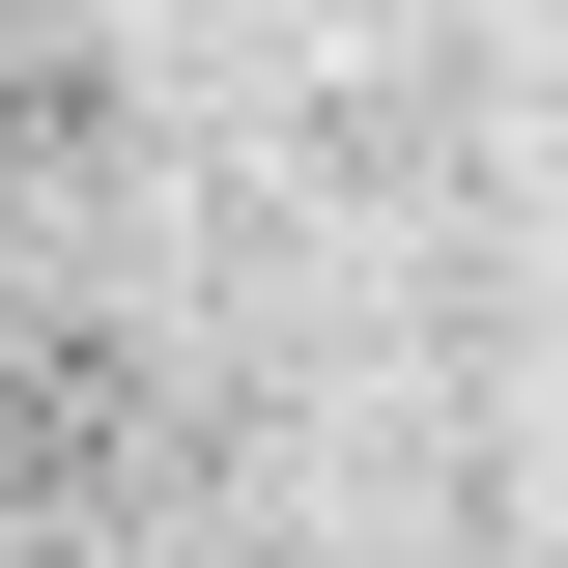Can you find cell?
Segmentation results:
<instances>
[{
  "mask_svg": "<svg viewBox=\"0 0 568 568\" xmlns=\"http://www.w3.org/2000/svg\"><path fill=\"white\" fill-rule=\"evenodd\" d=\"M114 511H142V369L85 342V313H0V568L114 540Z\"/></svg>",
  "mask_w": 568,
  "mask_h": 568,
  "instance_id": "6da1fadb",
  "label": "cell"
},
{
  "mask_svg": "<svg viewBox=\"0 0 568 568\" xmlns=\"http://www.w3.org/2000/svg\"><path fill=\"white\" fill-rule=\"evenodd\" d=\"M58 171H85V58H0V227L58 200Z\"/></svg>",
  "mask_w": 568,
  "mask_h": 568,
  "instance_id": "7a4b0ae2",
  "label": "cell"
}]
</instances>
